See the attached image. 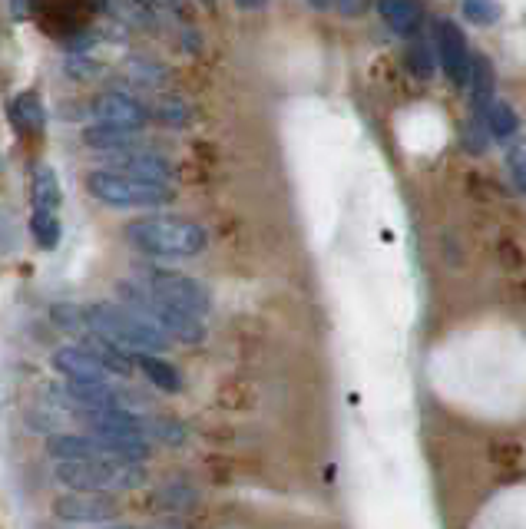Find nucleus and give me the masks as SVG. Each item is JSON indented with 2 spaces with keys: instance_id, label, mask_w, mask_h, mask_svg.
<instances>
[{
  "instance_id": "24",
  "label": "nucleus",
  "mask_w": 526,
  "mask_h": 529,
  "mask_svg": "<svg viewBox=\"0 0 526 529\" xmlns=\"http://www.w3.org/2000/svg\"><path fill=\"white\" fill-rule=\"evenodd\" d=\"M507 166H510V179H513V186H517L520 192H526V139H517V143L510 146Z\"/></svg>"
},
{
  "instance_id": "33",
  "label": "nucleus",
  "mask_w": 526,
  "mask_h": 529,
  "mask_svg": "<svg viewBox=\"0 0 526 529\" xmlns=\"http://www.w3.org/2000/svg\"><path fill=\"white\" fill-rule=\"evenodd\" d=\"M308 4L315 10H325V7H331V0H308Z\"/></svg>"
},
{
  "instance_id": "4",
  "label": "nucleus",
  "mask_w": 526,
  "mask_h": 529,
  "mask_svg": "<svg viewBox=\"0 0 526 529\" xmlns=\"http://www.w3.org/2000/svg\"><path fill=\"white\" fill-rule=\"evenodd\" d=\"M87 189L96 202L113 205V209H156V205L173 202V189L166 182L139 179L120 169H96L87 176Z\"/></svg>"
},
{
  "instance_id": "6",
  "label": "nucleus",
  "mask_w": 526,
  "mask_h": 529,
  "mask_svg": "<svg viewBox=\"0 0 526 529\" xmlns=\"http://www.w3.org/2000/svg\"><path fill=\"white\" fill-rule=\"evenodd\" d=\"M143 285L149 291H156L159 298L169 301V305L176 308H186L192 315H209L212 311V298H209V288L196 282V278L189 275H179V272H143Z\"/></svg>"
},
{
  "instance_id": "10",
  "label": "nucleus",
  "mask_w": 526,
  "mask_h": 529,
  "mask_svg": "<svg viewBox=\"0 0 526 529\" xmlns=\"http://www.w3.org/2000/svg\"><path fill=\"white\" fill-rule=\"evenodd\" d=\"M67 401L73 410H80L83 417L87 414H96V410H113V407H126L123 394L116 391V387H110V381H67V387L63 391Z\"/></svg>"
},
{
  "instance_id": "12",
  "label": "nucleus",
  "mask_w": 526,
  "mask_h": 529,
  "mask_svg": "<svg viewBox=\"0 0 526 529\" xmlns=\"http://www.w3.org/2000/svg\"><path fill=\"white\" fill-rule=\"evenodd\" d=\"M110 163L113 169L120 172H130V176L139 179H153V182H169L173 176V169L163 156H153V153H143V149H120V153H110Z\"/></svg>"
},
{
  "instance_id": "22",
  "label": "nucleus",
  "mask_w": 526,
  "mask_h": 529,
  "mask_svg": "<svg viewBox=\"0 0 526 529\" xmlns=\"http://www.w3.org/2000/svg\"><path fill=\"white\" fill-rule=\"evenodd\" d=\"M434 57H437V50L424 37H417L411 47H407V67H411V73H414L417 80H431Z\"/></svg>"
},
{
  "instance_id": "32",
  "label": "nucleus",
  "mask_w": 526,
  "mask_h": 529,
  "mask_svg": "<svg viewBox=\"0 0 526 529\" xmlns=\"http://www.w3.org/2000/svg\"><path fill=\"white\" fill-rule=\"evenodd\" d=\"M130 4H136L139 10H153V7H156L153 0H130Z\"/></svg>"
},
{
  "instance_id": "3",
  "label": "nucleus",
  "mask_w": 526,
  "mask_h": 529,
  "mask_svg": "<svg viewBox=\"0 0 526 529\" xmlns=\"http://www.w3.org/2000/svg\"><path fill=\"white\" fill-rule=\"evenodd\" d=\"M90 325L110 338L113 344H120L130 354H163L169 348V334L163 328H156L153 321L143 318L139 311L126 308V305H110V301H100V305L87 308Z\"/></svg>"
},
{
  "instance_id": "34",
  "label": "nucleus",
  "mask_w": 526,
  "mask_h": 529,
  "mask_svg": "<svg viewBox=\"0 0 526 529\" xmlns=\"http://www.w3.org/2000/svg\"><path fill=\"white\" fill-rule=\"evenodd\" d=\"M199 4H206V7H216V4H219V0H199Z\"/></svg>"
},
{
  "instance_id": "14",
  "label": "nucleus",
  "mask_w": 526,
  "mask_h": 529,
  "mask_svg": "<svg viewBox=\"0 0 526 529\" xmlns=\"http://www.w3.org/2000/svg\"><path fill=\"white\" fill-rule=\"evenodd\" d=\"M378 14L394 34L414 37L424 27V4L421 0H378Z\"/></svg>"
},
{
  "instance_id": "16",
  "label": "nucleus",
  "mask_w": 526,
  "mask_h": 529,
  "mask_svg": "<svg viewBox=\"0 0 526 529\" xmlns=\"http://www.w3.org/2000/svg\"><path fill=\"white\" fill-rule=\"evenodd\" d=\"M10 123H14L17 133H30V136L44 133V103L34 93H20L10 103Z\"/></svg>"
},
{
  "instance_id": "7",
  "label": "nucleus",
  "mask_w": 526,
  "mask_h": 529,
  "mask_svg": "<svg viewBox=\"0 0 526 529\" xmlns=\"http://www.w3.org/2000/svg\"><path fill=\"white\" fill-rule=\"evenodd\" d=\"M434 50H437L440 67H444V73H447V80L457 83V86H467L470 83V63H474V53H470V47H467L464 30H460L450 17L437 20Z\"/></svg>"
},
{
  "instance_id": "30",
  "label": "nucleus",
  "mask_w": 526,
  "mask_h": 529,
  "mask_svg": "<svg viewBox=\"0 0 526 529\" xmlns=\"http://www.w3.org/2000/svg\"><path fill=\"white\" fill-rule=\"evenodd\" d=\"M10 10H14V17H27L34 10V0H10Z\"/></svg>"
},
{
  "instance_id": "5",
  "label": "nucleus",
  "mask_w": 526,
  "mask_h": 529,
  "mask_svg": "<svg viewBox=\"0 0 526 529\" xmlns=\"http://www.w3.org/2000/svg\"><path fill=\"white\" fill-rule=\"evenodd\" d=\"M116 291H120L126 308H133L143 318H149L156 328H163L173 341L202 344V338H206V328H202L199 315H192V311H186V308L169 305V301L159 298L156 291H149L143 282H120Z\"/></svg>"
},
{
  "instance_id": "29",
  "label": "nucleus",
  "mask_w": 526,
  "mask_h": 529,
  "mask_svg": "<svg viewBox=\"0 0 526 529\" xmlns=\"http://www.w3.org/2000/svg\"><path fill=\"white\" fill-rule=\"evenodd\" d=\"M331 4H338V10L345 17H361V14H368L371 0H331Z\"/></svg>"
},
{
  "instance_id": "11",
  "label": "nucleus",
  "mask_w": 526,
  "mask_h": 529,
  "mask_svg": "<svg viewBox=\"0 0 526 529\" xmlns=\"http://www.w3.org/2000/svg\"><path fill=\"white\" fill-rule=\"evenodd\" d=\"M53 371L63 374L67 381H110L113 377L110 364H103L90 348H83V344L60 348L53 354Z\"/></svg>"
},
{
  "instance_id": "20",
  "label": "nucleus",
  "mask_w": 526,
  "mask_h": 529,
  "mask_svg": "<svg viewBox=\"0 0 526 529\" xmlns=\"http://www.w3.org/2000/svg\"><path fill=\"white\" fill-rule=\"evenodd\" d=\"M483 120H487V133L497 136V139H513V136H517V129H520L517 110H513L510 103H503V100H493L487 106V113H483Z\"/></svg>"
},
{
  "instance_id": "27",
  "label": "nucleus",
  "mask_w": 526,
  "mask_h": 529,
  "mask_svg": "<svg viewBox=\"0 0 526 529\" xmlns=\"http://www.w3.org/2000/svg\"><path fill=\"white\" fill-rule=\"evenodd\" d=\"M159 116L179 126V123L189 120V110H186V103H179V100H163V103H159Z\"/></svg>"
},
{
  "instance_id": "1",
  "label": "nucleus",
  "mask_w": 526,
  "mask_h": 529,
  "mask_svg": "<svg viewBox=\"0 0 526 529\" xmlns=\"http://www.w3.org/2000/svg\"><path fill=\"white\" fill-rule=\"evenodd\" d=\"M123 235L136 252L153 258H189V255H199L209 245L206 229L192 219H179V215L136 219L126 225Z\"/></svg>"
},
{
  "instance_id": "17",
  "label": "nucleus",
  "mask_w": 526,
  "mask_h": 529,
  "mask_svg": "<svg viewBox=\"0 0 526 529\" xmlns=\"http://www.w3.org/2000/svg\"><path fill=\"white\" fill-rule=\"evenodd\" d=\"M30 202H34V209H44V212H57L60 202H63V192H60V179L57 172L50 166H37L34 169V182H30Z\"/></svg>"
},
{
  "instance_id": "9",
  "label": "nucleus",
  "mask_w": 526,
  "mask_h": 529,
  "mask_svg": "<svg viewBox=\"0 0 526 529\" xmlns=\"http://www.w3.org/2000/svg\"><path fill=\"white\" fill-rule=\"evenodd\" d=\"M116 503L103 493H87V490H73V496L57 500V516L67 523H110L116 520Z\"/></svg>"
},
{
  "instance_id": "26",
  "label": "nucleus",
  "mask_w": 526,
  "mask_h": 529,
  "mask_svg": "<svg viewBox=\"0 0 526 529\" xmlns=\"http://www.w3.org/2000/svg\"><path fill=\"white\" fill-rule=\"evenodd\" d=\"M159 500L169 503V510H189V503H196V493L182 483H169V487L159 493Z\"/></svg>"
},
{
  "instance_id": "31",
  "label": "nucleus",
  "mask_w": 526,
  "mask_h": 529,
  "mask_svg": "<svg viewBox=\"0 0 526 529\" xmlns=\"http://www.w3.org/2000/svg\"><path fill=\"white\" fill-rule=\"evenodd\" d=\"M235 4H239L242 10H259L265 0H235Z\"/></svg>"
},
{
  "instance_id": "2",
  "label": "nucleus",
  "mask_w": 526,
  "mask_h": 529,
  "mask_svg": "<svg viewBox=\"0 0 526 529\" xmlns=\"http://www.w3.org/2000/svg\"><path fill=\"white\" fill-rule=\"evenodd\" d=\"M57 483L70 490L87 493H116V490H136L146 483L143 460H123V457H87V460H57L53 467Z\"/></svg>"
},
{
  "instance_id": "25",
  "label": "nucleus",
  "mask_w": 526,
  "mask_h": 529,
  "mask_svg": "<svg viewBox=\"0 0 526 529\" xmlns=\"http://www.w3.org/2000/svg\"><path fill=\"white\" fill-rule=\"evenodd\" d=\"M149 434L159 437V440H166V444H182V440H186V427H182L179 420L156 417V420H149Z\"/></svg>"
},
{
  "instance_id": "18",
  "label": "nucleus",
  "mask_w": 526,
  "mask_h": 529,
  "mask_svg": "<svg viewBox=\"0 0 526 529\" xmlns=\"http://www.w3.org/2000/svg\"><path fill=\"white\" fill-rule=\"evenodd\" d=\"M467 86L474 90V113L483 116V113H487V106L493 103V86H497V80H493V67H490V60L483 57V53H474Z\"/></svg>"
},
{
  "instance_id": "23",
  "label": "nucleus",
  "mask_w": 526,
  "mask_h": 529,
  "mask_svg": "<svg viewBox=\"0 0 526 529\" xmlns=\"http://www.w3.org/2000/svg\"><path fill=\"white\" fill-rule=\"evenodd\" d=\"M460 7H464V17L470 20V24L477 27H490L500 20V0H460Z\"/></svg>"
},
{
  "instance_id": "8",
  "label": "nucleus",
  "mask_w": 526,
  "mask_h": 529,
  "mask_svg": "<svg viewBox=\"0 0 526 529\" xmlns=\"http://www.w3.org/2000/svg\"><path fill=\"white\" fill-rule=\"evenodd\" d=\"M93 116L96 123L106 126H123V129H143L149 123V110L139 100H133L130 93H100L93 100Z\"/></svg>"
},
{
  "instance_id": "19",
  "label": "nucleus",
  "mask_w": 526,
  "mask_h": 529,
  "mask_svg": "<svg viewBox=\"0 0 526 529\" xmlns=\"http://www.w3.org/2000/svg\"><path fill=\"white\" fill-rule=\"evenodd\" d=\"M136 364H139V371L159 387V391H166V394L182 391V374L169 361L159 358V354H136Z\"/></svg>"
},
{
  "instance_id": "15",
  "label": "nucleus",
  "mask_w": 526,
  "mask_h": 529,
  "mask_svg": "<svg viewBox=\"0 0 526 529\" xmlns=\"http://www.w3.org/2000/svg\"><path fill=\"white\" fill-rule=\"evenodd\" d=\"M139 129H123V126H106L96 123L83 133V143L90 149H103V153H120V149H133L139 143Z\"/></svg>"
},
{
  "instance_id": "28",
  "label": "nucleus",
  "mask_w": 526,
  "mask_h": 529,
  "mask_svg": "<svg viewBox=\"0 0 526 529\" xmlns=\"http://www.w3.org/2000/svg\"><path fill=\"white\" fill-rule=\"evenodd\" d=\"M67 73H70V77H77V80H90V77H96V73H100V67H96V63H90L87 57H70L67 60Z\"/></svg>"
},
{
  "instance_id": "13",
  "label": "nucleus",
  "mask_w": 526,
  "mask_h": 529,
  "mask_svg": "<svg viewBox=\"0 0 526 529\" xmlns=\"http://www.w3.org/2000/svg\"><path fill=\"white\" fill-rule=\"evenodd\" d=\"M47 453L53 460H87V457H113V450L100 437H80V434H57L47 440Z\"/></svg>"
},
{
  "instance_id": "21",
  "label": "nucleus",
  "mask_w": 526,
  "mask_h": 529,
  "mask_svg": "<svg viewBox=\"0 0 526 529\" xmlns=\"http://www.w3.org/2000/svg\"><path fill=\"white\" fill-rule=\"evenodd\" d=\"M30 235H34V242L40 248H57L60 245V235H63L57 212L34 209V215H30Z\"/></svg>"
}]
</instances>
